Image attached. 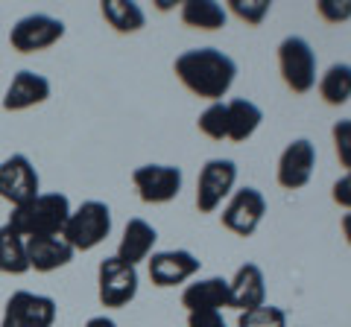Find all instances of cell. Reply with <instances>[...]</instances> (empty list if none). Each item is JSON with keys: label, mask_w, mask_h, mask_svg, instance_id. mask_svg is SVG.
Segmentation results:
<instances>
[{"label": "cell", "mask_w": 351, "mask_h": 327, "mask_svg": "<svg viewBox=\"0 0 351 327\" xmlns=\"http://www.w3.org/2000/svg\"><path fill=\"white\" fill-rule=\"evenodd\" d=\"M173 70L191 94L202 96V100L219 103L232 91L237 64L232 56H226V53L217 47H196V50H184L182 56L176 59Z\"/></svg>", "instance_id": "cell-1"}, {"label": "cell", "mask_w": 351, "mask_h": 327, "mask_svg": "<svg viewBox=\"0 0 351 327\" xmlns=\"http://www.w3.org/2000/svg\"><path fill=\"white\" fill-rule=\"evenodd\" d=\"M68 216H71L68 196H62V193H38L36 199L18 205V208L12 211V216H9V225H12L24 239L53 237V234L64 231Z\"/></svg>", "instance_id": "cell-2"}, {"label": "cell", "mask_w": 351, "mask_h": 327, "mask_svg": "<svg viewBox=\"0 0 351 327\" xmlns=\"http://www.w3.org/2000/svg\"><path fill=\"white\" fill-rule=\"evenodd\" d=\"M112 234V211L106 202H82L76 211H71L68 225H64L62 237L71 243L73 252H91Z\"/></svg>", "instance_id": "cell-3"}, {"label": "cell", "mask_w": 351, "mask_h": 327, "mask_svg": "<svg viewBox=\"0 0 351 327\" xmlns=\"http://www.w3.org/2000/svg\"><path fill=\"white\" fill-rule=\"evenodd\" d=\"M281 79L293 94H307L316 85V53L302 36H287L278 44Z\"/></svg>", "instance_id": "cell-4"}, {"label": "cell", "mask_w": 351, "mask_h": 327, "mask_svg": "<svg viewBox=\"0 0 351 327\" xmlns=\"http://www.w3.org/2000/svg\"><path fill=\"white\" fill-rule=\"evenodd\" d=\"M138 287V266H129L117 257H106L97 269V296L103 307H126L129 301H135Z\"/></svg>", "instance_id": "cell-5"}, {"label": "cell", "mask_w": 351, "mask_h": 327, "mask_svg": "<svg viewBox=\"0 0 351 327\" xmlns=\"http://www.w3.org/2000/svg\"><path fill=\"white\" fill-rule=\"evenodd\" d=\"M237 181V164L232 158H211L205 161L196 179V208L199 213H214L223 199L234 190Z\"/></svg>", "instance_id": "cell-6"}, {"label": "cell", "mask_w": 351, "mask_h": 327, "mask_svg": "<svg viewBox=\"0 0 351 327\" xmlns=\"http://www.w3.org/2000/svg\"><path fill=\"white\" fill-rule=\"evenodd\" d=\"M56 313H59L56 301H53L50 296H38V292L18 289L6 301L0 327H53Z\"/></svg>", "instance_id": "cell-7"}, {"label": "cell", "mask_w": 351, "mask_h": 327, "mask_svg": "<svg viewBox=\"0 0 351 327\" xmlns=\"http://www.w3.org/2000/svg\"><path fill=\"white\" fill-rule=\"evenodd\" d=\"M64 38V21L53 18V15H24L9 32V44L18 53H38V50H47L53 44H59Z\"/></svg>", "instance_id": "cell-8"}, {"label": "cell", "mask_w": 351, "mask_h": 327, "mask_svg": "<svg viewBox=\"0 0 351 327\" xmlns=\"http://www.w3.org/2000/svg\"><path fill=\"white\" fill-rule=\"evenodd\" d=\"M182 170L173 167V164H144L132 172V184L141 196V202L147 205H164L173 202L182 190Z\"/></svg>", "instance_id": "cell-9"}, {"label": "cell", "mask_w": 351, "mask_h": 327, "mask_svg": "<svg viewBox=\"0 0 351 327\" xmlns=\"http://www.w3.org/2000/svg\"><path fill=\"white\" fill-rule=\"evenodd\" d=\"M267 213V199L258 187H240L232 193V199L223 208V228L237 237H252Z\"/></svg>", "instance_id": "cell-10"}, {"label": "cell", "mask_w": 351, "mask_h": 327, "mask_svg": "<svg viewBox=\"0 0 351 327\" xmlns=\"http://www.w3.org/2000/svg\"><path fill=\"white\" fill-rule=\"evenodd\" d=\"M38 196V172L27 155H12L0 161V199L12 202L15 208Z\"/></svg>", "instance_id": "cell-11"}, {"label": "cell", "mask_w": 351, "mask_h": 327, "mask_svg": "<svg viewBox=\"0 0 351 327\" xmlns=\"http://www.w3.org/2000/svg\"><path fill=\"white\" fill-rule=\"evenodd\" d=\"M313 167H316V146L307 138H299L281 152L276 179L284 190H302L313 179Z\"/></svg>", "instance_id": "cell-12"}, {"label": "cell", "mask_w": 351, "mask_h": 327, "mask_svg": "<svg viewBox=\"0 0 351 327\" xmlns=\"http://www.w3.org/2000/svg\"><path fill=\"white\" fill-rule=\"evenodd\" d=\"M199 272V260H196L188 248H173V252H156L149 257V278L156 287H176L184 283Z\"/></svg>", "instance_id": "cell-13"}, {"label": "cell", "mask_w": 351, "mask_h": 327, "mask_svg": "<svg viewBox=\"0 0 351 327\" xmlns=\"http://www.w3.org/2000/svg\"><path fill=\"white\" fill-rule=\"evenodd\" d=\"M228 292H232V304L240 313L258 310L267 304V278H263V269L258 263H243L237 269V275L228 280Z\"/></svg>", "instance_id": "cell-14"}, {"label": "cell", "mask_w": 351, "mask_h": 327, "mask_svg": "<svg viewBox=\"0 0 351 327\" xmlns=\"http://www.w3.org/2000/svg\"><path fill=\"white\" fill-rule=\"evenodd\" d=\"M50 96V82L36 70H18L3 94V112H27Z\"/></svg>", "instance_id": "cell-15"}, {"label": "cell", "mask_w": 351, "mask_h": 327, "mask_svg": "<svg viewBox=\"0 0 351 327\" xmlns=\"http://www.w3.org/2000/svg\"><path fill=\"white\" fill-rule=\"evenodd\" d=\"M228 304H232V292L226 278H202L188 283L182 292V307H188V313H219Z\"/></svg>", "instance_id": "cell-16"}, {"label": "cell", "mask_w": 351, "mask_h": 327, "mask_svg": "<svg viewBox=\"0 0 351 327\" xmlns=\"http://www.w3.org/2000/svg\"><path fill=\"white\" fill-rule=\"evenodd\" d=\"M73 254L76 252L62 234L27 239V260H29V269H36V272H56L62 266H68Z\"/></svg>", "instance_id": "cell-17"}, {"label": "cell", "mask_w": 351, "mask_h": 327, "mask_svg": "<svg viewBox=\"0 0 351 327\" xmlns=\"http://www.w3.org/2000/svg\"><path fill=\"white\" fill-rule=\"evenodd\" d=\"M156 239H158V231L152 228L147 220H129L126 228H123V237H120V246H117V260H123L129 266H138L141 260H147L156 248Z\"/></svg>", "instance_id": "cell-18"}, {"label": "cell", "mask_w": 351, "mask_h": 327, "mask_svg": "<svg viewBox=\"0 0 351 327\" xmlns=\"http://www.w3.org/2000/svg\"><path fill=\"white\" fill-rule=\"evenodd\" d=\"M226 108H228V140H234V144L249 140L263 123V112L252 100H240L237 96V100L226 103Z\"/></svg>", "instance_id": "cell-19"}, {"label": "cell", "mask_w": 351, "mask_h": 327, "mask_svg": "<svg viewBox=\"0 0 351 327\" xmlns=\"http://www.w3.org/2000/svg\"><path fill=\"white\" fill-rule=\"evenodd\" d=\"M182 21L193 29H205V32H214V29H223L228 12L223 3L217 0H184L182 3Z\"/></svg>", "instance_id": "cell-20"}, {"label": "cell", "mask_w": 351, "mask_h": 327, "mask_svg": "<svg viewBox=\"0 0 351 327\" xmlns=\"http://www.w3.org/2000/svg\"><path fill=\"white\" fill-rule=\"evenodd\" d=\"M100 12L106 18V24L112 27L114 32H120V36L138 32V29H144V24H147L144 9H141L138 3H132V0H103Z\"/></svg>", "instance_id": "cell-21"}, {"label": "cell", "mask_w": 351, "mask_h": 327, "mask_svg": "<svg viewBox=\"0 0 351 327\" xmlns=\"http://www.w3.org/2000/svg\"><path fill=\"white\" fill-rule=\"evenodd\" d=\"M0 272H6V275H24V272H29L27 239L9 222L0 228Z\"/></svg>", "instance_id": "cell-22"}, {"label": "cell", "mask_w": 351, "mask_h": 327, "mask_svg": "<svg viewBox=\"0 0 351 327\" xmlns=\"http://www.w3.org/2000/svg\"><path fill=\"white\" fill-rule=\"evenodd\" d=\"M319 94L328 105H346L351 100V64L334 62L331 68L322 73Z\"/></svg>", "instance_id": "cell-23"}, {"label": "cell", "mask_w": 351, "mask_h": 327, "mask_svg": "<svg viewBox=\"0 0 351 327\" xmlns=\"http://www.w3.org/2000/svg\"><path fill=\"white\" fill-rule=\"evenodd\" d=\"M199 132L208 135L211 140L228 138V108H226V103H211L199 114Z\"/></svg>", "instance_id": "cell-24"}, {"label": "cell", "mask_w": 351, "mask_h": 327, "mask_svg": "<svg viewBox=\"0 0 351 327\" xmlns=\"http://www.w3.org/2000/svg\"><path fill=\"white\" fill-rule=\"evenodd\" d=\"M237 327H287V313L276 304H263L258 310L240 313Z\"/></svg>", "instance_id": "cell-25"}, {"label": "cell", "mask_w": 351, "mask_h": 327, "mask_svg": "<svg viewBox=\"0 0 351 327\" xmlns=\"http://www.w3.org/2000/svg\"><path fill=\"white\" fill-rule=\"evenodd\" d=\"M228 9H232V15H237L243 24L258 27V24H263V18L269 15L272 3L269 0H228Z\"/></svg>", "instance_id": "cell-26"}, {"label": "cell", "mask_w": 351, "mask_h": 327, "mask_svg": "<svg viewBox=\"0 0 351 327\" xmlns=\"http://www.w3.org/2000/svg\"><path fill=\"white\" fill-rule=\"evenodd\" d=\"M331 138H334V149H337L339 164H343L346 170H351V117L337 120L331 129Z\"/></svg>", "instance_id": "cell-27"}, {"label": "cell", "mask_w": 351, "mask_h": 327, "mask_svg": "<svg viewBox=\"0 0 351 327\" xmlns=\"http://www.w3.org/2000/svg\"><path fill=\"white\" fill-rule=\"evenodd\" d=\"M316 12L328 24H346L351 18V0H319L316 3Z\"/></svg>", "instance_id": "cell-28"}, {"label": "cell", "mask_w": 351, "mask_h": 327, "mask_svg": "<svg viewBox=\"0 0 351 327\" xmlns=\"http://www.w3.org/2000/svg\"><path fill=\"white\" fill-rule=\"evenodd\" d=\"M331 196H334V202L339 205V208L351 211V170L346 172L343 179H337V181H334V187H331Z\"/></svg>", "instance_id": "cell-29"}, {"label": "cell", "mask_w": 351, "mask_h": 327, "mask_svg": "<svg viewBox=\"0 0 351 327\" xmlns=\"http://www.w3.org/2000/svg\"><path fill=\"white\" fill-rule=\"evenodd\" d=\"M188 327H226L223 313H188Z\"/></svg>", "instance_id": "cell-30"}, {"label": "cell", "mask_w": 351, "mask_h": 327, "mask_svg": "<svg viewBox=\"0 0 351 327\" xmlns=\"http://www.w3.org/2000/svg\"><path fill=\"white\" fill-rule=\"evenodd\" d=\"M85 327H117L112 319H106V315H94V319H88Z\"/></svg>", "instance_id": "cell-31"}, {"label": "cell", "mask_w": 351, "mask_h": 327, "mask_svg": "<svg viewBox=\"0 0 351 327\" xmlns=\"http://www.w3.org/2000/svg\"><path fill=\"white\" fill-rule=\"evenodd\" d=\"M343 234H346V239H348V246H351V211L343 216Z\"/></svg>", "instance_id": "cell-32"}]
</instances>
